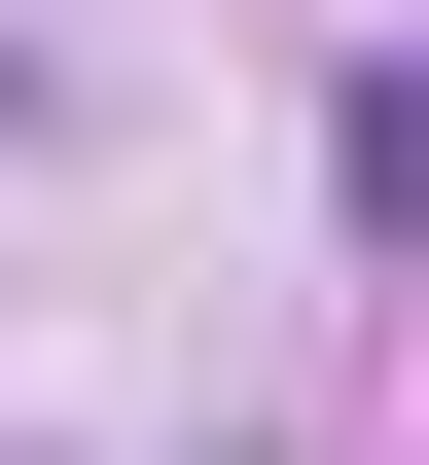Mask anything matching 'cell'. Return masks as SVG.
<instances>
[{"label":"cell","instance_id":"obj_1","mask_svg":"<svg viewBox=\"0 0 429 465\" xmlns=\"http://www.w3.org/2000/svg\"><path fill=\"white\" fill-rule=\"evenodd\" d=\"M358 215H394V251H429V72H394V108H358Z\"/></svg>","mask_w":429,"mask_h":465}]
</instances>
